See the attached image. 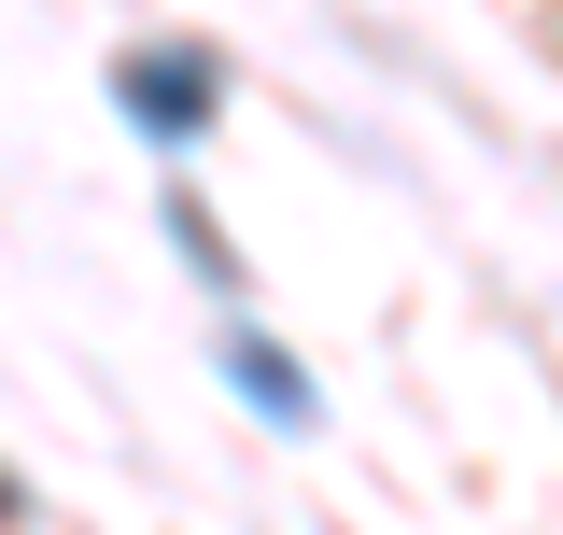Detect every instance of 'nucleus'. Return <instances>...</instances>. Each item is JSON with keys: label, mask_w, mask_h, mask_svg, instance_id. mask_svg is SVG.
I'll list each match as a JSON object with an SVG mask.
<instances>
[{"label": "nucleus", "mask_w": 563, "mask_h": 535, "mask_svg": "<svg viewBox=\"0 0 563 535\" xmlns=\"http://www.w3.org/2000/svg\"><path fill=\"white\" fill-rule=\"evenodd\" d=\"M113 99H128L141 141H198L211 99H225V70H211L198 43H141V57H113Z\"/></svg>", "instance_id": "f257e3e1"}, {"label": "nucleus", "mask_w": 563, "mask_h": 535, "mask_svg": "<svg viewBox=\"0 0 563 535\" xmlns=\"http://www.w3.org/2000/svg\"><path fill=\"white\" fill-rule=\"evenodd\" d=\"M169 240H184V254H198V282H240V254H225V240H211V211H169Z\"/></svg>", "instance_id": "7ed1b4c3"}, {"label": "nucleus", "mask_w": 563, "mask_h": 535, "mask_svg": "<svg viewBox=\"0 0 563 535\" xmlns=\"http://www.w3.org/2000/svg\"><path fill=\"white\" fill-rule=\"evenodd\" d=\"M225 381H240V395L268 408V423H310V381L282 367V338H225Z\"/></svg>", "instance_id": "f03ea898"}]
</instances>
